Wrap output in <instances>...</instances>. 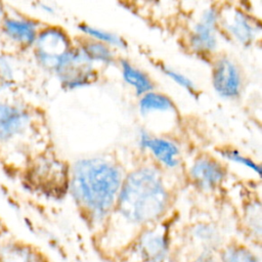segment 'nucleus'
I'll use <instances>...</instances> for the list:
<instances>
[{
  "label": "nucleus",
  "instance_id": "f257e3e1",
  "mask_svg": "<svg viewBox=\"0 0 262 262\" xmlns=\"http://www.w3.org/2000/svg\"><path fill=\"white\" fill-rule=\"evenodd\" d=\"M123 179L121 169L114 162L98 157L84 158L72 166L69 188L88 220L100 224L115 210Z\"/></svg>",
  "mask_w": 262,
  "mask_h": 262
},
{
  "label": "nucleus",
  "instance_id": "f03ea898",
  "mask_svg": "<svg viewBox=\"0 0 262 262\" xmlns=\"http://www.w3.org/2000/svg\"><path fill=\"white\" fill-rule=\"evenodd\" d=\"M170 192L161 172L150 166H141L124 177L115 210L133 225L156 222L169 208Z\"/></svg>",
  "mask_w": 262,
  "mask_h": 262
},
{
  "label": "nucleus",
  "instance_id": "7ed1b4c3",
  "mask_svg": "<svg viewBox=\"0 0 262 262\" xmlns=\"http://www.w3.org/2000/svg\"><path fill=\"white\" fill-rule=\"evenodd\" d=\"M33 45L40 64L52 72L74 48L68 33L58 27L40 30Z\"/></svg>",
  "mask_w": 262,
  "mask_h": 262
},
{
  "label": "nucleus",
  "instance_id": "20e7f679",
  "mask_svg": "<svg viewBox=\"0 0 262 262\" xmlns=\"http://www.w3.org/2000/svg\"><path fill=\"white\" fill-rule=\"evenodd\" d=\"M219 31L237 44L248 46L253 44L260 35V23L241 7L226 6L218 8Z\"/></svg>",
  "mask_w": 262,
  "mask_h": 262
},
{
  "label": "nucleus",
  "instance_id": "39448f33",
  "mask_svg": "<svg viewBox=\"0 0 262 262\" xmlns=\"http://www.w3.org/2000/svg\"><path fill=\"white\" fill-rule=\"evenodd\" d=\"M62 86L73 90L93 83L97 74L92 63L79 46H74L70 53L54 71Z\"/></svg>",
  "mask_w": 262,
  "mask_h": 262
},
{
  "label": "nucleus",
  "instance_id": "423d86ee",
  "mask_svg": "<svg viewBox=\"0 0 262 262\" xmlns=\"http://www.w3.org/2000/svg\"><path fill=\"white\" fill-rule=\"evenodd\" d=\"M218 8L204 9L188 33V47L198 55L208 56L218 46Z\"/></svg>",
  "mask_w": 262,
  "mask_h": 262
},
{
  "label": "nucleus",
  "instance_id": "0eeeda50",
  "mask_svg": "<svg viewBox=\"0 0 262 262\" xmlns=\"http://www.w3.org/2000/svg\"><path fill=\"white\" fill-rule=\"evenodd\" d=\"M212 86L222 98H237L243 89V77L236 63L228 56H219L212 67Z\"/></svg>",
  "mask_w": 262,
  "mask_h": 262
},
{
  "label": "nucleus",
  "instance_id": "6e6552de",
  "mask_svg": "<svg viewBox=\"0 0 262 262\" xmlns=\"http://www.w3.org/2000/svg\"><path fill=\"white\" fill-rule=\"evenodd\" d=\"M137 143L141 150H145L164 168L175 169L180 165V149L172 139L157 136L145 129L138 132Z\"/></svg>",
  "mask_w": 262,
  "mask_h": 262
},
{
  "label": "nucleus",
  "instance_id": "1a4fd4ad",
  "mask_svg": "<svg viewBox=\"0 0 262 262\" xmlns=\"http://www.w3.org/2000/svg\"><path fill=\"white\" fill-rule=\"evenodd\" d=\"M223 165L210 156L198 157L189 167L188 176L193 185L204 191H210L221 185L225 178Z\"/></svg>",
  "mask_w": 262,
  "mask_h": 262
},
{
  "label": "nucleus",
  "instance_id": "9d476101",
  "mask_svg": "<svg viewBox=\"0 0 262 262\" xmlns=\"http://www.w3.org/2000/svg\"><path fill=\"white\" fill-rule=\"evenodd\" d=\"M170 243L162 229H147L138 236L136 251L144 262H165L169 257Z\"/></svg>",
  "mask_w": 262,
  "mask_h": 262
},
{
  "label": "nucleus",
  "instance_id": "9b49d317",
  "mask_svg": "<svg viewBox=\"0 0 262 262\" xmlns=\"http://www.w3.org/2000/svg\"><path fill=\"white\" fill-rule=\"evenodd\" d=\"M30 120L25 108L0 101V142H8L25 132Z\"/></svg>",
  "mask_w": 262,
  "mask_h": 262
},
{
  "label": "nucleus",
  "instance_id": "f8f14e48",
  "mask_svg": "<svg viewBox=\"0 0 262 262\" xmlns=\"http://www.w3.org/2000/svg\"><path fill=\"white\" fill-rule=\"evenodd\" d=\"M1 25L9 40L25 47L34 44L39 32L38 25L25 17H4Z\"/></svg>",
  "mask_w": 262,
  "mask_h": 262
},
{
  "label": "nucleus",
  "instance_id": "ddd939ff",
  "mask_svg": "<svg viewBox=\"0 0 262 262\" xmlns=\"http://www.w3.org/2000/svg\"><path fill=\"white\" fill-rule=\"evenodd\" d=\"M119 64L123 80L126 82V84L134 89L137 96H141L154 90L155 84L145 72L126 59H120Z\"/></svg>",
  "mask_w": 262,
  "mask_h": 262
},
{
  "label": "nucleus",
  "instance_id": "4468645a",
  "mask_svg": "<svg viewBox=\"0 0 262 262\" xmlns=\"http://www.w3.org/2000/svg\"><path fill=\"white\" fill-rule=\"evenodd\" d=\"M138 110L141 115L148 116L158 113H173L176 111V105L168 95L152 90L139 96Z\"/></svg>",
  "mask_w": 262,
  "mask_h": 262
},
{
  "label": "nucleus",
  "instance_id": "2eb2a0df",
  "mask_svg": "<svg viewBox=\"0 0 262 262\" xmlns=\"http://www.w3.org/2000/svg\"><path fill=\"white\" fill-rule=\"evenodd\" d=\"M0 262H46V260L40 253L27 245L2 243Z\"/></svg>",
  "mask_w": 262,
  "mask_h": 262
},
{
  "label": "nucleus",
  "instance_id": "dca6fc26",
  "mask_svg": "<svg viewBox=\"0 0 262 262\" xmlns=\"http://www.w3.org/2000/svg\"><path fill=\"white\" fill-rule=\"evenodd\" d=\"M78 29L88 39L103 43L112 48L124 49L127 47L126 41L121 36H119L118 34L114 33V32L106 31L104 29L97 28V27L91 26L89 24H84V23L78 25Z\"/></svg>",
  "mask_w": 262,
  "mask_h": 262
},
{
  "label": "nucleus",
  "instance_id": "f3484780",
  "mask_svg": "<svg viewBox=\"0 0 262 262\" xmlns=\"http://www.w3.org/2000/svg\"><path fill=\"white\" fill-rule=\"evenodd\" d=\"M80 49L92 63L111 64L115 61V52L112 47L86 38L79 45Z\"/></svg>",
  "mask_w": 262,
  "mask_h": 262
},
{
  "label": "nucleus",
  "instance_id": "a211bd4d",
  "mask_svg": "<svg viewBox=\"0 0 262 262\" xmlns=\"http://www.w3.org/2000/svg\"><path fill=\"white\" fill-rule=\"evenodd\" d=\"M222 262H260V258L243 245L227 246L220 255Z\"/></svg>",
  "mask_w": 262,
  "mask_h": 262
},
{
  "label": "nucleus",
  "instance_id": "6ab92c4d",
  "mask_svg": "<svg viewBox=\"0 0 262 262\" xmlns=\"http://www.w3.org/2000/svg\"><path fill=\"white\" fill-rule=\"evenodd\" d=\"M218 152H219L220 157L223 158L224 160H226L227 162H230L235 165L247 168L250 171H252L253 173H256L257 175L261 174V169H260L259 164H257L251 158H249L246 155H244L243 152H241L238 149L226 147V148L220 149Z\"/></svg>",
  "mask_w": 262,
  "mask_h": 262
},
{
  "label": "nucleus",
  "instance_id": "aec40b11",
  "mask_svg": "<svg viewBox=\"0 0 262 262\" xmlns=\"http://www.w3.org/2000/svg\"><path fill=\"white\" fill-rule=\"evenodd\" d=\"M160 70L166 77L173 81V83L183 88L187 93H189L192 96H198V87L195 86L194 82L185 74L166 64H161Z\"/></svg>",
  "mask_w": 262,
  "mask_h": 262
},
{
  "label": "nucleus",
  "instance_id": "412c9836",
  "mask_svg": "<svg viewBox=\"0 0 262 262\" xmlns=\"http://www.w3.org/2000/svg\"><path fill=\"white\" fill-rule=\"evenodd\" d=\"M245 221L248 229L258 238L261 236V206L260 203L251 204L245 213Z\"/></svg>",
  "mask_w": 262,
  "mask_h": 262
},
{
  "label": "nucleus",
  "instance_id": "4be33fe9",
  "mask_svg": "<svg viewBox=\"0 0 262 262\" xmlns=\"http://www.w3.org/2000/svg\"><path fill=\"white\" fill-rule=\"evenodd\" d=\"M192 234L195 238L201 241V243H206L207 245H212L216 242L218 237V232L216 228L210 224H198L192 230Z\"/></svg>",
  "mask_w": 262,
  "mask_h": 262
},
{
  "label": "nucleus",
  "instance_id": "5701e85b",
  "mask_svg": "<svg viewBox=\"0 0 262 262\" xmlns=\"http://www.w3.org/2000/svg\"><path fill=\"white\" fill-rule=\"evenodd\" d=\"M3 18H4V10H3V7H2V5L0 3V24L2 23Z\"/></svg>",
  "mask_w": 262,
  "mask_h": 262
},
{
  "label": "nucleus",
  "instance_id": "b1692460",
  "mask_svg": "<svg viewBox=\"0 0 262 262\" xmlns=\"http://www.w3.org/2000/svg\"><path fill=\"white\" fill-rule=\"evenodd\" d=\"M1 248H2V243L0 242V258H1Z\"/></svg>",
  "mask_w": 262,
  "mask_h": 262
}]
</instances>
